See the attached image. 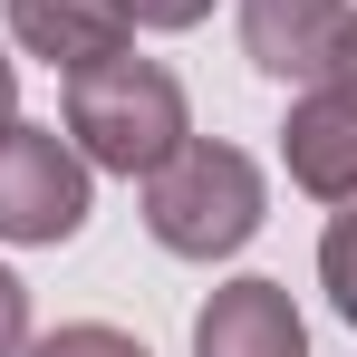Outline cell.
<instances>
[{
    "instance_id": "obj_9",
    "label": "cell",
    "mask_w": 357,
    "mask_h": 357,
    "mask_svg": "<svg viewBox=\"0 0 357 357\" xmlns=\"http://www.w3.org/2000/svg\"><path fill=\"white\" fill-rule=\"evenodd\" d=\"M29 357H145L126 328H107V319H77V328H59V338H39Z\"/></svg>"
},
{
    "instance_id": "obj_1",
    "label": "cell",
    "mask_w": 357,
    "mask_h": 357,
    "mask_svg": "<svg viewBox=\"0 0 357 357\" xmlns=\"http://www.w3.org/2000/svg\"><path fill=\"white\" fill-rule=\"evenodd\" d=\"M183 135H193V126H183V87L155 59L116 49V59L68 68V145H77L87 165H107V174H155Z\"/></svg>"
},
{
    "instance_id": "obj_12",
    "label": "cell",
    "mask_w": 357,
    "mask_h": 357,
    "mask_svg": "<svg viewBox=\"0 0 357 357\" xmlns=\"http://www.w3.org/2000/svg\"><path fill=\"white\" fill-rule=\"evenodd\" d=\"M20 348H29V290L0 271V357H20Z\"/></svg>"
},
{
    "instance_id": "obj_4",
    "label": "cell",
    "mask_w": 357,
    "mask_h": 357,
    "mask_svg": "<svg viewBox=\"0 0 357 357\" xmlns=\"http://www.w3.org/2000/svg\"><path fill=\"white\" fill-rule=\"evenodd\" d=\"M193 357H309V328L280 280H222L193 319Z\"/></svg>"
},
{
    "instance_id": "obj_8",
    "label": "cell",
    "mask_w": 357,
    "mask_h": 357,
    "mask_svg": "<svg viewBox=\"0 0 357 357\" xmlns=\"http://www.w3.org/2000/svg\"><path fill=\"white\" fill-rule=\"evenodd\" d=\"M319 280H328V309L357 328V193H348V213L319 232Z\"/></svg>"
},
{
    "instance_id": "obj_5",
    "label": "cell",
    "mask_w": 357,
    "mask_h": 357,
    "mask_svg": "<svg viewBox=\"0 0 357 357\" xmlns=\"http://www.w3.org/2000/svg\"><path fill=\"white\" fill-rule=\"evenodd\" d=\"M280 155H290V183L319 193V203H348L357 193V107L338 87H309L280 126Z\"/></svg>"
},
{
    "instance_id": "obj_7",
    "label": "cell",
    "mask_w": 357,
    "mask_h": 357,
    "mask_svg": "<svg viewBox=\"0 0 357 357\" xmlns=\"http://www.w3.org/2000/svg\"><path fill=\"white\" fill-rule=\"evenodd\" d=\"M126 0H10V39L49 68H87V59H116L126 49Z\"/></svg>"
},
{
    "instance_id": "obj_2",
    "label": "cell",
    "mask_w": 357,
    "mask_h": 357,
    "mask_svg": "<svg viewBox=\"0 0 357 357\" xmlns=\"http://www.w3.org/2000/svg\"><path fill=\"white\" fill-rule=\"evenodd\" d=\"M145 232L183 251V261H232L261 232V165L241 145H203L183 135L174 155L145 174Z\"/></svg>"
},
{
    "instance_id": "obj_6",
    "label": "cell",
    "mask_w": 357,
    "mask_h": 357,
    "mask_svg": "<svg viewBox=\"0 0 357 357\" xmlns=\"http://www.w3.org/2000/svg\"><path fill=\"white\" fill-rule=\"evenodd\" d=\"M348 0H241V49L261 77H309L328 68V39H338Z\"/></svg>"
},
{
    "instance_id": "obj_3",
    "label": "cell",
    "mask_w": 357,
    "mask_h": 357,
    "mask_svg": "<svg viewBox=\"0 0 357 357\" xmlns=\"http://www.w3.org/2000/svg\"><path fill=\"white\" fill-rule=\"evenodd\" d=\"M87 222V155L59 126H0V241H68Z\"/></svg>"
},
{
    "instance_id": "obj_10",
    "label": "cell",
    "mask_w": 357,
    "mask_h": 357,
    "mask_svg": "<svg viewBox=\"0 0 357 357\" xmlns=\"http://www.w3.org/2000/svg\"><path fill=\"white\" fill-rule=\"evenodd\" d=\"M319 87H338V97L357 107V10L338 20V39H328V68H319Z\"/></svg>"
},
{
    "instance_id": "obj_13",
    "label": "cell",
    "mask_w": 357,
    "mask_h": 357,
    "mask_svg": "<svg viewBox=\"0 0 357 357\" xmlns=\"http://www.w3.org/2000/svg\"><path fill=\"white\" fill-rule=\"evenodd\" d=\"M10 116H20V68L0 59V126H10Z\"/></svg>"
},
{
    "instance_id": "obj_11",
    "label": "cell",
    "mask_w": 357,
    "mask_h": 357,
    "mask_svg": "<svg viewBox=\"0 0 357 357\" xmlns=\"http://www.w3.org/2000/svg\"><path fill=\"white\" fill-rule=\"evenodd\" d=\"M203 10H213V0H126V20H135V29H193Z\"/></svg>"
}]
</instances>
